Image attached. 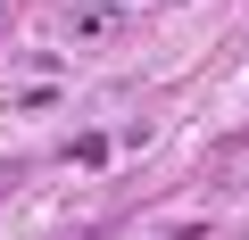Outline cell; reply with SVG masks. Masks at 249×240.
Returning a JSON list of instances; mask_svg holds the SVG:
<instances>
[{
	"instance_id": "1",
	"label": "cell",
	"mask_w": 249,
	"mask_h": 240,
	"mask_svg": "<svg viewBox=\"0 0 249 240\" xmlns=\"http://www.w3.org/2000/svg\"><path fill=\"white\" fill-rule=\"evenodd\" d=\"M0 33H9V0H0Z\"/></svg>"
}]
</instances>
